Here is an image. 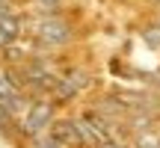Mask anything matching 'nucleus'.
Segmentation results:
<instances>
[{
  "label": "nucleus",
  "instance_id": "1",
  "mask_svg": "<svg viewBox=\"0 0 160 148\" xmlns=\"http://www.w3.org/2000/svg\"><path fill=\"white\" fill-rule=\"evenodd\" d=\"M33 36H36V42H42V45L57 47V45H65V42L71 39V27L62 21V18L48 15V18H42V21L33 24Z\"/></svg>",
  "mask_w": 160,
  "mask_h": 148
},
{
  "label": "nucleus",
  "instance_id": "2",
  "mask_svg": "<svg viewBox=\"0 0 160 148\" xmlns=\"http://www.w3.org/2000/svg\"><path fill=\"white\" fill-rule=\"evenodd\" d=\"M51 121H53V104L36 101V104H30L27 116H24V133L27 136H39L45 127H51Z\"/></svg>",
  "mask_w": 160,
  "mask_h": 148
},
{
  "label": "nucleus",
  "instance_id": "3",
  "mask_svg": "<svg viewBox=\"0 0 160 148\" xmlns=\"http://www.w3.org/2000/svg\"><path fill=\"white\" fill-rule=\"evenodd\" d=\"M48 136H51L57 145H62V148H74V145H80L77 125H74V121H68V119L53 121V125H51V133H48Z\"/></svg>",
  "mask_w": 160,
  "mask_h": 148
},
{
  "label": "nucleus",
  "instance_id": "4",
  "mask_svg": "<svg viewBox=\"0 0 160 148\" xmlns=\"http://www.w3.org/2000/svg\"><path fill=\"white\" fill-rule=\"evenodd\" d=\"M0 107H6L12 116L21 113V107H24V95L18 92V86L9 77H0Z\"/></svg>",
  "mask_w": 160,
  "mask_h": 148
},
{
  "label": "nucleus",
  "instance_id": "5",
  "mask_svg": "<svg viewBox=\"0 0 160 148\" xmlns=\"http://www.w3.org/2000/svg\"><path fill=\"white\" fill-rule=\"evenodd\" d=\"M18 39H21V18L15 15L0 18V47H12Z\"/></svg>",
  "mask_w": 160,
  "mask_h": 148
},
{
  "label": "nucleus",
  "instance_id": "6",
  "mask_svg": "<svg viewBox=\"0 0 160 148\" xmlns=\"http://www.w3.org/2000/svg\"><path fill=\"white\" fill-rule=\"evenodd\" d=\"M116 101H122L125 107H133V110L148 107V95H142V92H125V89H119V92H116Z\"/></svg>",
  "mask_w": 160,
  "mask_h": 148
},
{
  "label": "nucleus",
  "instance_id": "7",
  "mask_svg": "<svg viewBox=\"0 0 160 148\" xmlns=\"http://www.w3.org/2000/svg\"><path fill=\"white\" fill-rule=\"evenodd\" d=\"M74 125H77V136H80V145H98V148H101V142H98V136L92 133V127L86 125V119L74 121Z\"/></svg>",
  "mask_w": 160,
  "mask_h": 148
},
{
  "label": "nucleus",
  "instance_id": "8",
  "mask_svg": "<svg viewBox=\"0 0 160 148\" xmlns=\"http://www.w3.org/2000/svg\"><path fill=\"white\" fill-rule=\"evenodd\" d=\"M137 148H160V133L142 131V133L137 136Z\"/></svg>",
  "mask_w": 160,
  "mask_h": 148
},
{
  "label": "nucleus",
  "instance_id": "9",
  "mask_svg": "<svg viewBox=\"0 0 160 148\" xmlns=\"http://www.w3.org/2000/svg\"><path fill=\"white\" fill-rule=\"evenodd\" d=\"M142 39H145V45H148V47H160V30L157 27H148L142 33Z\"/></svg>",
  "mask_w": 160,
  "mask_h": 148
},
{
  "label": "nucleus",
  "instance_id": "10",
  "mask_svg": "<svg viewBox=\"0 0 160 148\" xmlns=\"http://www.w3.org/2000/svg\"><path fill=\"white\" fill-rule=\"evenodd\" d=\"M9 127H12V113H9V110H6V107H0V131H9Z\"/></svg>",
  "mask_w": 160,
  "mask_h": 148
},
{
  "label": "nucleus",
  "instance_id": "11",
  "mask_svg": "<svg viewBox=\"0 0 160 148\" xmlns=\"http://www.w3.org/2000/svg\"><path fill=\"white\" fill-rule=\"evenodd\" d=\"M6 15H12V6H9V0H0V18H6Z\"/></svg>",
  "mask_w": 160,
  "mask_h": 148
},
{
  "label": "nucleus",
  "instance_id": "12",
  "mask_svg": "<svg viewBox=\"0 0 160 148\" xmlns=\"http://www.w3.org/2000/svg\"><path fill=\"white\" fill-rule=\"evenodd\" d=\"M39 3H42V6H45V9H57V6H59V3H62V0H39Z\"/></svg>",
  "mask_w": 160,
  "mask_h": 148
},
{
  "label": "nucleus",
  "instance_id": "13",
  "mask_svg": "<svg viewBox=\"0 0 160 148\" xmlns=\"http://www.w3.org/2000/svg\"><path fill=\"white\" fill-rule=\"evenodd\" d=\"M101 148H119V145H116V142H104Z\"/></svg>",
  "mask_w": 160,
  "mask_h": 148
}]
</instances>
